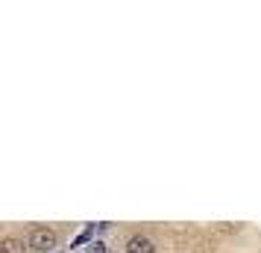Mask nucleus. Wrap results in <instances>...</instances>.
Wrapping results in <instances>:
<instances>
[{
    "label": "nucleus",
    "instance_id": "f257e3e1",
    "mask_svg": "<svg viewBox=\"0 0 261 253\" xmlns=\"http://www.w3.org/2000/svg\"><path fill=\"white\" fill-rule=\"evenodd\" d=\"M53 244H56V233H53V229L36 227L33 233H30V247H33V250H41V253H44V250H50Z\"/></svg>",
    "mask_w": 261,
    "mask_h": 253
},
{
    "label": "nucleus",
    "instance_id": "f03ea898",
    "mask_svg": "<svg viewBox=\"0 0 261 253\" xmlns=\"http://www.w3.org/2000/svg\"><path fill=\"white\" fill-rule=\"evenodd\" d=\"M126 253H155V244L147 236H132L126 241Z\"/></svg>",
    "mask_w": 261,
    "mask_h": 253
},
{
    "label": "nucleus",
    "instance_id": "7ed1b4c3",
    "mask_svg": "<svg viewBox=\"0 0 261 253\" xmlns=\"http://www.w3.org/2000/svg\"><path fill=\"white\" fill-rule=\"evenodd\" d=\"M0 253H24V244L18 239H3L0 241Z\"/></svg>",
    "mask_w": 261,
    "mask_h": 253
}]
</instances>
